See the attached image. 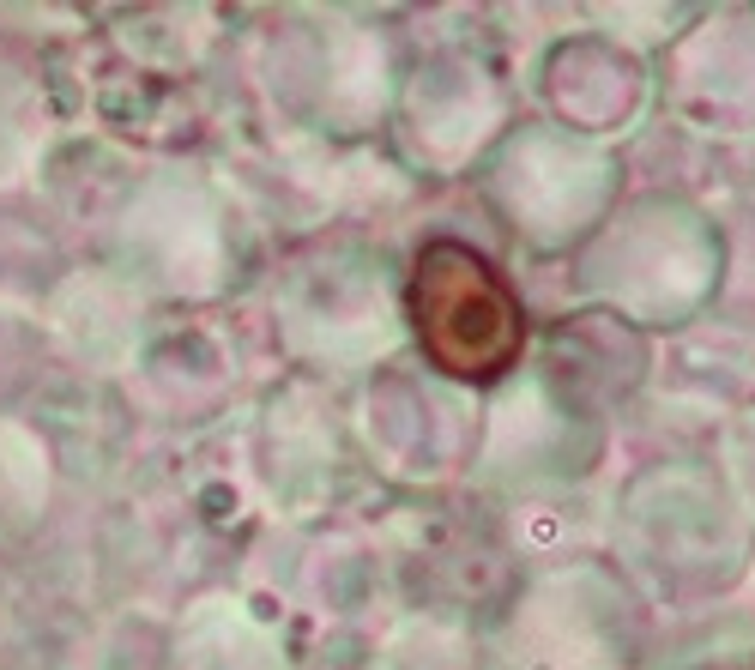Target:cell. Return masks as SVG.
Instances as JSON below:
<instances>
[{"label":"cell","mask_w":755,"mask_h":670,"mask_svg":"<svg viewBox=\"0 0 755 670\" xmlns=\"http://www.w3.org/2000/svg\"><path fill=\"white\" fill-rule=\"evenodd\" d=\"M405 314L423 363L453 387H502L526 350V308L508 272L459 235H429L405 278Z\"/></svg>","instance_id":"cell-1"},{"label":"cell","mask_w":755,"mask_h":670,"mask_svg":"<svg viewBox=\"0 0 755 670\" xmlns=\"http://www.w3.org/2000/svg\"><path fill=\"white\" fill-rule=\"evenodd\" d=\"M562 652H586L592 670H635L641 616L598 562L532 574L489 635V670H562Z\"/></svg>","instance_id":"cell-2"},{"label":"cell","mask_w":755,"mask_h":670,"mask_svg":"<svg viewBox=\"0 0 755 670\" xmlns=\"http://www.w3.org/2000/svg\"><path fill=\"white\" fill-rule=\"evenodd\" d=\"M713 670H731V665H713Z\"/></svg>","instance_id":"cell-3"}]
</instances>
